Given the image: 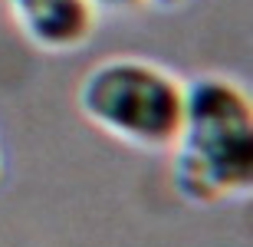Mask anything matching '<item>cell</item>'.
Returning a JSON list of instances; mask_svg holds the SVG:
<instances>
[{"label": "cell", "mask_w": 253, "mask_h": 247, "mask_svg": "<svg viewBox=\"0 0 253 247\" xmlns=\"http://www.w3.org/2000/svg\"><path fill=\"white\" fill-rule=\"evenodd\" d=\"M174 155V185L184 198L217 201L253 185L250 96L224 76L184 83V122Z\"/></svg>", "instance_id": "1"}, {"label": "cell", "mask_w": 253, "mask_h": 247, "mask_svg": "<svg viewBox=\"0 0 253 247\" xmlns=\"http://www.w3.org/2000/svg\"><path fill=\"white\" fill-rule=\"evenodd\" d=\"M79 109L92 125L128 145L168 148L184 122V83L148 59H105L79 83Z\"/></svg>", "instance_id": "2"}, {"label": "cell", "mask_w": 253, "mask_h": 247, "mask_svg": "<svg viewBox=\"0 0 253 247\" xmlns=\"http://www.w3.org/2000/svg\"><path fill=\"white\" fill-rule=\"evenodd\" d=\"M10 13L23 37L49 53L83 47L95 30V0H10Z\"/></svg>", "instance_id": "3"}, {"label": "cell", "mask_w": 253, "mask_h": 247, "mask_svg": "<svg viewBox=\"0 0 253 247\" xmlns=\"http://www.w3.org/2000/svg\"><path fill=\"white\" fill-rule=\"evenodd\" d=\"M112 3H174V0H112Z\"/></svg>", "instance_id": "4"}, {"label": "cell", "mask_w": 253, "mask_h": 247, "mask_svg": "<svg viewBox=\"0 0 253 247\" xmlns=\"http://www.w3.org/2000/svg\"><path fill=\"white\" fill-rule=\"evenodd\" d=\"M0 175H3V158H0Z\"/></svg>", "instance_id": "5"}]
</instances>
